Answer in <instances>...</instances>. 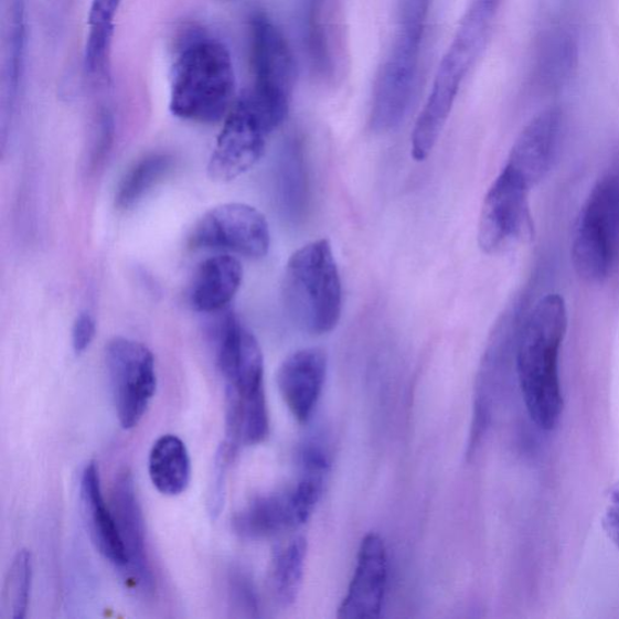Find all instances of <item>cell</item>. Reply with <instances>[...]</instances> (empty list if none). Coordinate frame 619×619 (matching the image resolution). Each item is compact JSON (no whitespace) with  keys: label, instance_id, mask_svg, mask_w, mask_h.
I'll return each instance as SVG.
<instances>
[{"label":"cell","instance_id":"1","mask_svg":"<svg viewBox=\"0 0 619 619\" xmlns=\"http://www.w3.org/2000/svg\"><path fill=\"white\" fill-rule=\"evenodd\" d=\"M566 330L563 297L547 295L536 302L516 334L515 365L525 407L545 431L558 425L564 408L559 353Z\"/></svg>","mask_w":619,"mask_h":619},{"label":"cell","instance_id":"25","mask_svg":"<svg viewBox=\"0 0 619 619\" xmlns=\"http://www.w3.org/2000/svg\"><path fill=\"white\" fill-rule=\"evenodd\" d=\"M114 33H116V29H88L84 66L86 72L96 79L105 82L110 79Z\"/></svg>","mask_w":619,"mask_h":619},{"label":"cell","instance_id":"15","mask_svg":"<svg viewBox=\"0 0 619 619\" xmlns=\"http://www.w3.org/2000/svg\"><path fill=\"white\" fill-rule=\"evenodd\" d=\"M327 353L319 348L289 355L277 372V386L295 418L307 423L318 406L327 374Z\"/></svg>","mask_w":619,"mask_h":619},{"label":"cell","instance_id":"32","mask_svg":"<svg viewBox=\"0 0 619 619\" xmlns=\"http://www.w3.org/2000/svg\"><path fill=\"white\" fill-rule=\"evenodd\" d=\"M602 527L606 535L619 549V482L609 491L608 501L602 515Z\"/></svg>","mask_w":619,"mask_h":619},{"label":"cell","instance_id":"3","mask_svg":"<svg viewBox=\"0 0 619 619\" xmlns=\"http://www.w3.org/2000/svg\"><path fill=\"white\" fill-rule=\"evenodd\" d=\"M282 295L290 318L302 331L322 335L334 330L343 310V287L328 239L312 242L290 256Z\"/></svg>","mask_w":619,"mask_h":619},{"label":"cell","instance_id":"24","mask_svg":"<svg viewBox=\"0 0 619 619\" xmlns=\"http://www.w3.org/2000/svg\"><path fill=\"white\" fill-rule=\"evenodd\" d=\"M33 578V559L28 549H21L12 561L3 589V610L12 619L26 617Z\"/></svg>","mask_w":619,"mask_h":619},{"label":"cell","instance_id":"10","mask_svg":"<svg viewBox=\"0 0 619 619\" xmlns=\"http://www.w3.org/2000/svg\"><path fill=\"white\" fill-rule=\"evenodd\" d=\"M191 244L195 248L225 249L260 259L270 248L269 224L257 209L231 202L202 216L191 235Z\"/></svg>","mask_w":619,"mask_h":619},{"label":"cell","instance_id":"16","mask_svg":"<svg viewBox=\"0 0 619 619\" xmlns=\"http://www.w3.org/2000/svg\"><path fill=\"white\" fill-rule=\"evenodd\" d=\"M81 498L85 522L94 545L107 561L122 570L128 564V554L110 508L106 506L96 462L85 467Z\"/></svg>","mask_w":619,"mask_h":619},{"label":"cell","instance_id":"18","mask_svg":"<svg viewBox=\"0 0 619 619\" xmlns=\"http://www.w3.org/2000/svg\"><path fill=\"white\" fill-rule=\"evenodd\" d=\"M244 268L232 256H216L206 259L198 268L189 301L195 311L216 312L234 299L242 287Z\"/></svg>","mask_w":619,"mask_h":619},{"label":"cell","instance_id":"31","mask_svg":"<svg viewBox=\"0 0 619 619\" xmlns=\"http://www.w3.org/2000/svg\"><path fill=\"white\" fill-rule=\"evenodd\" d=\"M96 334V322L88 312H82L75 319L72 330V345L77 355L85 352L92 345Z\"/></svg>","mask_w":619,"mask_h":619},{"label":"cell","instance_id":"4","mask_svg":"<svg viewBox=\"0 0 619 619\" xmlns=\"http://www.w3.org/2000/svg\"><path fill=\"white\" fill-rule=\"evenodd\" d=\"M249 33L255 84L245 97L273 132L288 116L297 75L296 60L284 33L265 12L250 18Z\"/></svg>","mask_w":619,"mask_h":619},{"label":"cell","instance_id":"11","mask_svg":"<svg viewBox=\"0 0 619 619\" xmlns=\"http://www.w3.org/2000/svg\"><path fill=\"white\" fill-rule=\"evenodd\" d=\"M268 135L255 113L238 98L212 151L207 167L210 179L231 182L254 168L264 154Z\"/></svg>","mask_w":619,"mask_h":619},{"label":"cell","instance_id":"6","mask_svg":"<svg viewBox=\"0 0 619 619\" xmlns=\"http://www.w3.org/2000/svg\"><path fill=\"white\" fill-rule=\"evenodd\" d=\"M485 40L483 33L461 23L447 54L440 62L431 94L416 120L412 136V157L415 161H425L433 153L466 74L469 73Z\"/></svg>","mask_w":619,"mask_h":619},{"label":"cell","instance_id":"12","mask_svg":"<svg viewBox=\"0 0 619 619\" xmlns=\"http://www.w3.org/2000/svg\"><path fill=\"white\" fill-rule=\"evenodd\" d=\"M110 511L128 554V564L122 573L134 588L150 596L154 593L156 579L147 557L143 513L136 494L132 473L126 467L114 478Z\"/></svg>","mask_w":619,"mask_h":619},{"label":"cell","instance_id":"20","mask_svg":"<svg viewBox=\"0 0 619 619\" xmlns=\"http://www.w3.org/2000/svg\"><path fill=\"white\" fill-rule=\"evenodd\" d=\"M149 476L161 494H183L191 483L192 461L180 437L166 435L156 441L149 453Z\"/></svg>","mask_w":619,"mask_h":619},{"label":"cell","instance_id":"28","mask_svg":"<svg viewBox=\"0 0 619 619\" xmlns=\"http://www.w3.org/2000/svg\"><path fill=\"white\" fill-rule=\"evenodd\" d=\"M431 0H398V30L424 36Z\"/></svg>","mask_w":619,"mask_h":619},{"label":"cell","instance_id":"26","mask_svg":"<svg viewBox=\"0 0 619 619\" xmlns=\"http://www.w3.org/2000/svg\"><path fill=\"white\" fill-rule=\"evenodd\" d=\"M237 448L227 444H224L218 448L216 457H214L212 479L209 490L207 508L209 514L212 521L218 520L221 515L224 503H225V492H226V473L232 461L235 458Z\"/></svg>","mask_w":619,"mask_h":619},{"label":"cell","instance_id":"9","mask_svg":"<svg viewBox=\"0 0 619 619\" xmlns=\"http://www.w3.org/2000/svg\"><path fill=\"white\" fill-rule=\"evenodd\" d=\"M529 191L506 167L489 188L478 223V245L487 255L510 248L530 231Z\"/></svg>","mask_w":619,"mask_h":619},{"label":"cell","instance_id":"17","mask_svg":"<svg viewBox=\"0 0 619 619\" xmlns=\"http://www.w3.org/2000/svg\"><path fill=\"white\" fill-rule=\"evenodd\" d=\"M302 524L292 489L258 497L233 517L234 532L247 540L271 537Z\"/></svg>","mask_w":619,"mask_h":619},{"label":"cell","instance_id":"33","mask_svg":"<svg viewBox=\"0 0 619 619\" xmlns=\"http://www.w3.org/2000/svg\"><path fill=\"white\" fill-rule=\"evenodd\" d=\"M477 2L495 17L502 0H477Z\"/></svg>","mask_w":619,"mask_h":619},{"label":"cell","instance_id":"27","mask_svg":"<svg viewBox=\"0 0 619 619\" xmlns=\"http://www.w3.org/2000/svg\"><path fill=\"white\" fill-rule=\"evenodd\" d=\"M24 45H26V30H24L23 3L22 0H17L10 33L9 83L12 94L18 92L22 77Z\"/></svg>","mask_w":619,"mask_h":619},{"label":"cell","instance_id":"13","mask_svg":"<svg viewBox=\"0 0 619 619\" xmlns=\"http://www.w3.org/2000/svg\"><path fill=\"white\" fill-rule=\"evenodd\" d=\"M388 559L384 540L366 535L361 543L355 574L338 609L340 619L381 617L387 586Z\"/></svg>","mask_w":619,"mask_h":619},{"label":"cell","instance_id":"8","mask_svg":"<svg viewBox=\"0 0 619 619\" xmlns=\"http://www.w3.org/2000/svg\"><path fill=\"white\" fill-rule=\"evenodd\" d=\"M421 40L398 33L374 85L372 128L386 132L398 128L410 110L418 79Z\"/></svg>","mask_w":619,"mask_h":619},{"label":"cell","instance_id":"7","mask_svg":"<svg viewBox=\"0 0 619 619\" xmlns=\"http://www.w3.org/2000/svg\"><path fill=\"white\" fill-rule=\"evenodd\" d=\"M114 406L124 429L141 423L157 391L153 352L128 338H114L106 348Z\"/></svg>","mask_w":619,"mask_h":619},{"label":"cell","instance_id":"19","mask_svg":"<svg viewBox=\"0 0 619 619\" xmlns=\"http://www.w3.org/2000/svg\"><path fill=\"white\" fill-rule=\"evenodd\" d=\"M277 196L285 217L305 221L310 209V181L305 146L298 137L288 138L277 162Z\"/></svg>","mask_w":619,"mask_h":619},{"label":"cell","instance_id":"22","mask_svg":"<svg viewBox=\"0 0 619 619\" xmlns=\"http://www.w3.org/2000/svg\"><path fill=\"white\" fill-rule=\"evenodd\" d=\"M308 542L296 537L287 546L277 549L271 563L270 588L277 604L288 608L298 598L305 577Z\"/></svg>","mask_w":619,"mask_h":619},{"label":"cell","instance_id":"14","mask_svg":"<svg viewBox=\"0 0 619 619\" xmlns=\"http://www.w3.org/2000/svg\"><path fill=\"white\" fill-rule=\"evenodd\" d=\"M563 130L558 108L543 110L526 125L511 150L506 168L532 189L540 183L557 158Z\"/></svg>","mask_w":619,"mask_h":619},{"label":"cell","instance_id":"29","mask_svg":"<svg viewBox=\"0 0 619 619\" xmlns=\"http://www.w3.org/2000/svg\"><path fill=\"white\" fill-rule=\"evenodd\" d=\"M230 597L234 608L247 616H258V600L254 586L242 573H234L230 577Z\"/></svg>","mask_w":619,"mask_h":619},{"label":"cell","instance_id":"5","mask_svg":"<svg viewBox=\"0 0 619 619\" xmlns=\"http://www.w3.org/2000/svg\"><path fill=\"white\" fill-rule=\"evenodd\" d=\"M578 276L601 282L619 263V174L605 175L593 188L580 211L572 247Z\"/></svg>","mask_w":619,"mask_h":619},{"label":"cell","instance_id":"30","mask_svg":"<svg viewBox=\"0 0 619 619\" xmlns=\"http://www.w3.org/2000/svg\"><path fill=\"white\" fill-rule=\"evenodd\" d=\"M121 3L122 0H92L87 14L88 29H116L114 21Z\"/></svg>","mask_w":619,"mask_h":619},{"label":"cell","instance_id":"2","mask_svg":"<svg viewBox=\"0 0 619 619\" xmlns=\"http://www.w3.org/2000/svg\"><path fill=\"white\" fill-rule=\"evenodd\" d=\"M235 90L230 50L206 33L189 34L172 68L173 116L199 124L218 122L232 110Z\"/></svg>","mask_w":619,"mask_h":619},{"label":"cell","instance_id":"21","mask_svg":"<svg viewBox=\"0 0 619 619\" xmlns=\"http://www.w3.org/2000/svg\"><path fill=\"white\" fill-rule=\"evenodd\" d=\"M578 46L573 31L555 28L543 34L537 49L536 78L554 88L567 83L575 71Z\"/></svg>","mask_w":619,"mask_h":619},{"label":"cell","instance_id":"23","mask_svg":"<svg viewBox=\"0 0 619 619\" xmlns=\"http://www.w3.org/2000/svg\"><path fill=\"white\" fill-rule=\"evenodd\" d=\"M173 159L168 154H150L135 163L126 173L117 193V205L130 209L171 171Z\"/></svg>","mask_w":619,"mask_h":619}]
</instances>
